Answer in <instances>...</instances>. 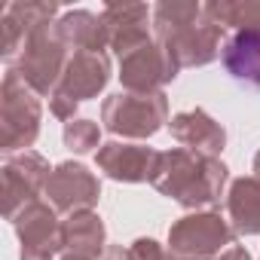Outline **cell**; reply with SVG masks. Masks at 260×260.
Segmentation results:
<instances>
[{
	"label": "cell",
	"instance_id": "6da1fadb",
	"mask_svg": "<svg viewBox=\"0 0 260 260\" xmlns=\"http://www.w3.org/2000/svg\"><path fill=\"white\" fill-rule=\"evenodd\" d=\"M226 68L236 80L260 89V34L242 31L226 49Z\"/></svg>",
	"mask_w": 260,
	"mask_h": 260
}]
</instances>
